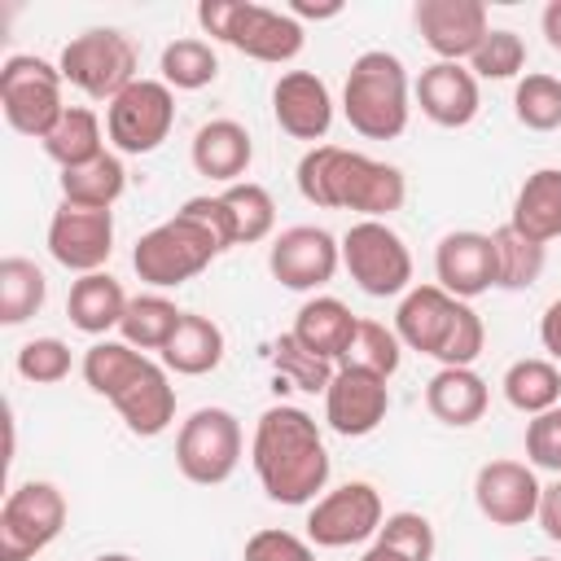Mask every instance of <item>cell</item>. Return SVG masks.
<instances>
[{
  "label": "cell",
  "instance_id": "6da1fadb",
  "mask_svg": "<svg viewBox=\"0 0 561 561\" xmlns=\"http://www.w3.org/2000/svg\"><path fill=\"white\" fill-rule=\"evenodd\" d=\"M250 465H254L263 495L272 504H285V508L316 504L324 495L329 469H333L316 416L294 408V403H272L254 421Z\"/></svg>",
  "mask_w": 561,
  "mask_h": 561
},
{
  "label": "cell",
  "instance_id": "7a4b0ae2",
  "mask_svg": "<svg viewBox=\"0 0 561 561\" xmlns=\"http://www.w3.org/2000/svg\"><path fill=\"white\" fill-rule=\"evenodd\" d=\"M232 245L237 241H232V224H228L224 197L206 193V197H188L171 219L153 224L136 241L131 267L153 289H180L184 280L202 276Z\"/></svg>",
  "mask_w": 561,
  "mask_h": 561
},
{
  "label": "cell",
  "instance_id": "3957f363",
  "mask_svg": "<svg viewBox=\"0 0 561 561\" xmlns=\"http://www.w3.org/2000/svg\"><path fill=\"white\" fill-rule=\"evenodd\" d=\"M294 184L302 202L320 210H355L364 219H390L408 202V180L399 167L342 145H311L298 158Z\"/></svg>",
  "mask_w": 561,
  "mask_h": 561
},
{
  "label": "cell",
  "instance_id": "277c9868",
  "mask_svg": "<svg viewBox=\"0 0 561 561\" xmlns=\"http://www.w3.org/2000/svg\"><path fill=\"white\" fill-rule=\"evenodd\" d=\"M83 381L114 403V412L123 416V425L136 434V438H158L171 430L175 421V386L167 377V368L158 359H149L145 351L127 346L123 337L110 342H92L83 351V364H79Z\"/></svg>",
  "mask_w": 561,
  "mask_h": 561
},
{
  "label": "cell",
  "instance_id": "5b68a950",
  "mask_svg": "<svg viewBox=\"0 0 561 561\" xmlns=\"http://www.w3.org/2000/svg\"><path fill=\"white\" fill-rule=\"evenodd\" d=\"M394 333H399V342L408 351L430 355L443 368H473V359L486 346L482 316L465 298H451L438 285H412L399 298Z\"/></svg>",
  "mask_w": 561,
  "mask_h": 561
},
{
  "label": "cell",
  "instance_id": "8992f818",
  "mask_svg": "<svg viewBox=\"0 0 561 561\" xmlns=\"http://www.w3.org/2000/svg\"><path fill=\"white\" fill-rule=\"evenodd\" d=\"M342 114L351 123L355 136L364 140H394L408 131V114H412V83H408V66L386 53V48H368L351 61L346 83H342Z\"/></svg>",
  "mask_w": 561,
  "mask_h": 561
},
{
  "label": "cell",
  "instance_id": "52a82bcc",
  "mask_svg": "<svg viewBox=\"0 0 561 561\" xmlns=\"http://www.w3.org/2000/svg\"><path fill=\"white\" fill-rule=\"evenodd\" d=\"M197 22L210 39L237 48L241 57L267 61V66L294 61L307 44V31L298 18H289V9H267L250 0H202Z\"/></svg>",
  "mask_w": 561,
  "mask_h": 561
},
{
  "label": "cell",
  "instance_id": "ba28073f",
  "mask_svg": "<svg viewBox=\"0 0 561 561\" xmlns=\"http://www.w3.org/2000/svg\"><path fill=\"white\" fill-rule=\"evenodd\" d=\"M342 267L368 298H403L412 289V250L386 219H355L342 237Z\"/></svg>",
  "mask_w": 561,
  "mask_h": 561
},
{
  "label": "cell",
  "instance_id": "9c48e42d",
  "mask_svg": "<svg viewBox=\"0 0 561 561\" xmlns=\"http://www.w3.org/2000/svg\"><path fill=\"white\" fill-rule=\"evenodd\" d=\"M136 66H140L136 44L114 26L79 31L57 57L61 79L70 88H79L83 96H92V101H114L123 88H131L140 79Z\"/></svg>",
  "mask_w": 561,
  "mask_h": 561
},
{
  "label": "cell",
  "instance_id": "30bf717a",
  "mask_svg": "<svg viewBox=\"0 0 561 561\" xmlns=\"http://www.w3.org/2000/svg\"><path fill=\"white\" fill-rule=\"evenodd\" d=\"M61 70L35 53H13L0 66V110L18 136L44 140L57 118L66 114L61 105Z\"/></svg>",
  "mask_w": 561,
  "mask_h": 561
},
{
  "label": "cell",
  "instance_id": "8fae6325",
  "mask_svg": "<svg viewBox=\"0 0 561 561\" xmlns=\"http://www.w3.org/2000/svg\"><path fill=\"white\" fill-rule=\"evenodd\" d=\"M241 421L228 408H197L188 421H180L175 434V469L193 486H219L241 465Z\"/></svg>",
  "mask_w": 561,
  "mask_h": 561
},
{
  "label": "cell",
  "instance_id": "7c38bea8",
  "mask_svg": "<svg viewBox=\"0 0 561 561\" xmlns=\"http://www.w3.org/2000/svg\"><path fill=\"white\" fill-rule=\"evenodd\" d=\"M66 495L44 482H18L0 504V561H31L66 530Z\"/></svg>",
  "mask_w": 561,
  "mask_h": 561
},
{
  "label": "cell",
  "instance_id": "4fadbf2b",
  "mask_svg": "<svg viewBox=\"0 0 561 561\" xmlns=\"http://www.w3.org/2000/svg\"><path fill=\"white\" fill-rule=\"evenodd\" d=\"M175 127V92L162 79H136L105 105V136L118 153H153Z\"/></svg>",
  "mask_w": 561,
  "mask_h": 561
},
{
  "label": "cell",
  "instance_id": "5bb4252c",
  "mask_svg": "<svg viewBox=\"0 0 561 561\" xmlns=\"http://www.w3.org/2000/svg\"><path fill=\"white\" fill-rule=\"evenodd\" d=\"M381 522H386L381 491L373 482H342L307 508V539L316 548H351L377 539Z\"/></svg>",
  "mask_w": 561,
  "mask_h": 561
},
{
  "label": "cell",
  "instance_id": "9a60e30c",
  "mask_svg": "<svg viewBox=\"0 0 561 561\" xmlns=\"http://www.w3.org/2000/svg\"><path fill=\"white\" fill-rule=\"evenodd\" d=\"M342 267V245L329 228H316V224H294L285 228L272 250H267V272L276 285L294 289V294H311V289H324Z\"/></svg>",
  "mask_w": 561,
  "mask_h": 561
},
{
  "label": "cell",
  "instance_id": "2e32d148",
  "mask_svg": "<svg viewBox=\"0 0 561 561\" xmlns=\"http://www.w3.org/2000/svg\"><path fill=\"white\" fill-rule=\"evenodd\" d=\"M48 254L66 272H101L114 254V210H83L61 202L48 219Z\"/></svg>",
  "mask_w": 561,
  "mask_h": 561
},
{
  "label": "cell",
  "instance_id": "e0dca14e",
  "mask_svg": "<svg viewBox=\"0 0 561 561\" xmlns=\"http://www.w3.org/2000/svg\"><path fill=\"white\" fill-rule=\"evenodd\" d=\"M390 412V386L386 377L368 368H346L337 364L329 390H324V421L342 438H364L373 434Z\"/></svg>",
  "mask_w": 561,
  "mask_h": 561
},
{
  "label": "cell",
  "instance_id": "ac0fdd59",
  "mask_svg": "<svg viewBox=\"0 0 561 561\" xmlns=\"http://www.w3.org/2000/svg\"><path fill=\"white\" fill-rule=\"evenodd\" d=\"M539 478L526 460H486L473 473V504L491 526H526L539 513Z\"/></svg>",
  "mask_w": 561,
  "mask_h": 561
},
{
  "label": "cell",
  "instance_id": "d6986e66",
  "mask_svg": "<svg viewBox=\"0 0 561 561\" xmlns=\"http://www.w3.org/2000/svg\"><path fill=\"white\" fill-rule=\"evenodd\" d=\"M412 22H416L425 48L438 61L473 57L478 44L491 31V18H486V4L482 0H416Z\"/></svg>",
  "mask_w": 561,
  "mask_h": 561
},
{
  "label": "cell",
  "instance_id": "ffe728a7",
  "mask_svg": "<svg viewBox=\"0 0 561 561\" xmlns=\"http://www.w3.org/2000/svg\"><path fill=\"white\" fill-rule=\"evenodd\" d=\"M272 118L289 140H324L333 127L329 83L311 70H285L272 88Z\"/></svg>",
  "mask_w": 561,
  "mask_h": 561
},
{
  "label": "cell",
  "instance_id": "44dd1931",
  "mask_svg": "<svg viewBox=\"0 0 561 561\" xmlns=\"http://www.w3.org/2000/svg\"><path fill=\"white\" fill-rule=\"evenodd\" d=\"M434 285L447 289L451 298L473 302L478 294H486L495 285V245L491 232H447L434 250Z\"/></svg>",
  "mask_w": 561,
  "mask_h": 561
},
{
  "label": "cell",
  "instance_id": "7402d4cb",
  "mask_svg": "<svg viewBox=\"0 0 561 561\" xmlns=\"http://www.w3.org/2000/svg\"><path fill=\"white\" fill-rule=\"evenodd\" d=\"M412 96L421 105V114L438 127H469L482 110V92L469 66L460 61H434L421 70V79L412 83Z\"/></svg>",
  "mask_w": 561,
  "mask_h": 561
},
{
  "label": "cell",
  "instance_id": "603a6c76",
  "mask_svg": "<svg viewBox=\"0 0 561 561\" xmlns=\"http://www.w3.org/2000/svg\"><path fill=\"white\" fill-rule=\"evenodd\" d=\"M188 158H193V171L197 175H206V180H215V184L228 188V184H241V175L250 171L254 140H250V131L237 118H210V123H202L193 131Z\"/></svg>",
  "mask_w": 561,
  "mask_h": 561
},
{
  "label": "cell",
  "instance_id": "cb8c5ba5",
  "mask_svg": "<svg viewBox=\"0 0 561 561\" xmlns=\"http://www.w3.org/2000/svg\"><path fill=\"white\" fill-rule=\"evenodd\" d=\"M355 329H359V316H355L342 298L320 294V298H307V302L298 307V316H294V329H289V333H294L311 355H320V359L337 364V359L346 355V346H351Z\"/></svg>",
  "mask_w": 561,
  "mask_h": 561
},
{
  "label": "cell",
  "instance_id": "d4e9b609",
  "mask_svg": "<svg viewBox=\"0 0 561 561\" xmlns=\"http://www.w3.org/2000/svg\"><path fill=\"white\" fill-rule=\"evenodd\" d=\"M224 329L210 320V316H197V311H184L171 342L158 351L162 355V368L175 373V377H206L224 364Z\"/></svg>",
  "mask_w": 561,
  "mask_h": 561
},
{
  "label": "cell",
  "instance_id": "484cf974",
  "mask_svg": "<svg viewBox=\"0 0 561 561\" xmlns=\"http://www.w3.org/2000/svg\"><path fill=\"white\" fill-rule=\"evenodd\" d=\"M491 390L473 368H438L425 386V408L434 421L451 425V430H469L486 416Z\"/></svg>",
  "mask_w": 561,
  "mask_h": 561
},
{
  "label": "cell",
  "instance_id": "4316f807",
  "mask_svg": "<svg viewBox=\"0 0 561 561\" xmlns=\"http://www.w3.org/2000/svg\"><path fill=\"white\" fill-rule=\"evenodd\" d=\"M508 228L539 245L561 237V167H539L526 175V184L513 197Z\"/></svg>",
  "mask_w": 561,
  "mask_h": 561
},
{
  "label": "cell",
  "instance_id": "83f0119b",
  "mask_svg": "<svg viewBox=\"0 0 561 561\" xmlns=\"http://www.w3.org/2000/svg\"><path fill=\"white\" fill-rule=\"evenodd\" d=\"M127 302H131V298L123 294V285H118L110 272H88V276H79V280L70 285V294H66V316H70V324H75L79 333L105 337L110 329L123 324Z\"/></svg>",
  "mask_w": 561,
  "mask_h": 561
},
{
  "label": "cell",
  "instance_id": "f1b7e54d",
  "mask_svg": "<svg viewBox=\"0 0 561 561\" xmlns=\"http://www.w3.org/2000/svg\"><path fill=\"white\" fill-rule=\"evenodd\" d=\"M57 184H61V202L83 206V210H110L123 197V188H127V167H123L118 153L105 149L101 158L61 171Z\"/></svg>",
  "mask_w": 561,
  "mask_h": 561
},
{
  "label": "cell",
  "instance_id": "f546056e",
  "mask_svg": "<svg viewBox=\"0 0 561 561\" xmlns=\"http://www.w3.org/2000/svg\"><path fill=\"white\" fill-rule=\"evenodd\" d=\"M39 145H44V153H48L61 171H70V167H83V162H92V158L105 153V131H101L96 110H88V105H66V114L57 118V127H53Z\"/></svg>",
  "mask_w": 561,
  "mask_h": 561
},
{
  "label": "cell",
  "instance_id": "4dcf8cb0",
  "mask_svg": "<svg viewBox=\"0 0 561 561\" xmlns=\"http://www.w3.org/2000/svg\"><path fill=\"white\" fill-rule=\"evenodd\" d=\"M500 386H504L508 408H517L526 416H539L561 403V368L552 359H513L504 368Z\"/></svg>",
  "mask_w": 561,
  "mask_h": 561
},
{
  "label": "cell",
  "instance_id": "1f68e13d",
  "mask_svg": "<svg viewBox=\"0 0 561 561\" xmlns=\"http://www.w3.org/2000/svg\"><path fill=\"white\" fill-rule=\"evenodd\" d=\"M158 70H162V83L171 92H202L219 79V57L206 39L197 35H184V39H171L158 57Z\"/></svg>",
  "mask_w": 561,
  "mask_h": 561
},
{
  "label": "cell",
  "instance_id": "d6a6232c",
  "mask_svg": "<svg viewBox=\"0 0 561 561\" xmlns=\"http://www.w3.org/2000/svg\"><path fill=\"white\" fill-rule=\"evenodd\" d=\"M48 298V280L44 272L22 259V254H9L0 259V324H26Z\"/></svg>",
  "mask_w": 561,
  "mask_h": 561
},
{
  "label": "cell",
  "instance_id": "836d02e7",
  "mask_svg": "<svg viewBox=\"0 0 561 561\" xmlns=\"http://www.w3.org/2000/svg\"><path fill=\"white\" fill-rule=\"evenodd\" d=\"M224 210H228V224H232V241L237 245H254V241H267L272 228H276V202L263 184L254 180H241V184H228L224 193Z\"/></svg>",
  "mask_w": 561,
  "mask_h": 561
},
{
  "label": "cell",
  "instance_id": "e575fe53",
  "mask_svg": "<svg viewBox=\"0 0 561 561\" xmlns=\"http://www.w3.org/2000/svg\"><path fill=\"white\" fill-rule=\"evenodd\" d=\"M491 245H495V285L500 289H530L548 267V245L513 232L508 224H500L491 232Z\"/></svg>",
  "mask_w": 561,
  "mask_h": 561
},
{
  "label": "cell",
  "instance_id": "d590c367",
  "mask_svg": "<svg viewBox=\"0 0 561 561\" xmlns=\"http://www.w3.org/2000/svg\"><path fill=\"white\" fill-rule=\"evenodd\" d=\"M180 316H184V311H180L171 298H162V294H136V298L127 302V311H123L118 333H123V342L136 346V351H162V346L171 342Z\"/></svg>",
  "mask_w": 561,
  "mask_h": 561
},
{
  "label": "cell",
  "instance_id": "8d00e7d4",
  "mask_svg": "<svg viewBox=\"0 0 561 561\" xmlns=\"http://www.w3.org/2000/svg\"><path fill=\"white\" fill-rule=\"evenodd\" d=\"M272 368H276V377H280L285 386H294V390H302V394H324L329 381H333V373H337V364L311 355L294 333H280V337L272 342Z\"/></svg>",
  "mask_w": 561,
  "mask_h": 561
},
{
  "label": "cell",
  "instance_id": "74e56055",
  "mask_svg": "<svg viewBox=\"0 0 561 561\" xmlns=\"http://www.w3.org/2000/svg\"><path fill=\"white\" fill-rule=\"evenodd\" d=\"M337 364H346V368H368V373H377V377L390 381V377L399 373V364H403V342H399V333L386 329L381 320H359V329H355V337H351V346H346V355H342Z\"/></svg>",
  "mask_w": 561,
  "mask_h": 561
},
{
  "label": "cell",
  "instance_id": "f35d334b",
  "mask_svg": "<svg viewBox=\"0 0 561 561\" xmlns=\"http://www.w3.org/2000/svg\"><path fill=\"white\" fill-rule=\"evenodd\" d=\"M513 114L526 131H557L561 127V79L557 75H522L513 88Z\"/></svg>",
  "mask_w": 561,
  "mask_h": 561
},
{
  "label": "cell",
  "instance_id": "ab89813d",
  "mask_svg": "<svg viewBox=\"0 0 561 561\" xmlns=\"http://www.w3.org/2000/svg\"><path fill=\"white\" fill-rule=\"evenodd\" d=\"M522 66H526V39L508 26H491L478 53L469 57L473 79H517Z\"/></svg>",
  "mask_w": 561,
  "mask_h": 561
},
{
  "label": "cell",
  "instance_id": "60d3db41",
  "mask_svg": "<svg viewBox=\"0 0 561 561\" xmlns=\"http://www.w3.org/2000/svg\"><path fill=\"white\" fill-rule=\"evenodd\" d=\"M377 543L394 548V552L408 557V561H434V548H438L430 517H425V513H412V508L390 513V517L381 522V530H377Z\"/></svg>",
  "mask_w": 561,
  "mask_h": 561
},
{
  "label": "cell",
  "instance_id": "b9f144b4",
  "mask_svg": "<svg viewBox=\"0 0 561 561\" xmlns=\"http://www.w3.org/2000/svg\"><path fill=\"white\" fill-rule=\"evenodd\" d=\"M18 377L31 386H57L70 377V346L61 337H31L18 351Z\"/></svg>",
  "mask_w": 561,
  "mask_h": 561
},
{
  "label": "cell",
  "instance_id": "7bdbcfd3",
  "mask_svg": "<svg viewBox=\"0 0 561 561\" xmlns=\"http://www.w3.org/2000/svg\"><path fill=\"white\" fill-rule=\"evenodd\" d=\"M526 465L561 478V403L526 421Z\"/></svg>",
  "mask_w": 561,
  "mask_h": 561
},
{
  "label": "cell",
  "instance_id": "ee69618b",
  "mask_svg": "<svg viewBox=\"0 0 561 561\" xmlns=\"http://www.w3.org/2000/svg\"><path fill=\"white\" fill-rule=\"evenodd\" d=\"M241 561H316V543L294 535V530H280V526H263L245 539L241 548Z\"/></svg>",
  "mask_w": 561,
  "mask_h": 561
},
{
  "label": "cell",
  "instance_id": "f6af8a7d",
  "mask_svg": "<svg viewBox=\"0 0 561 561\" xmlns=\"http://www.w3.org/2000/svg\"><path fill=\"white\" fill-rule=\"evenodd\" d=\"M535 522H539V530H543V535H548L552 543H561V478L543 486V495H539V513H535Z\"/></svg>",
  "mask_w": 561,
  "mask_h": 561
},
{
  "label": "cell",
  "instance_id": "bcb514c9",
  "mask_svg": "<svg viewBox=\"0 0 561 561\" xmlns=\"http://www.w3.org/2000/svg\"><path fill=\"white\" fill-rule=\"evenodd\" d=\"M539 342H543L548 359L561 364V298L543 307V316H539Z\"/></svg>",
  "mask_w": 561,
  "mask_h": 561
},
{
  "label": "cell",
  "instance_id": "7dc6e473",
  "mask_svg": "<svg viewBox=\"0 0 561 561\" xmlns=\"http://www.w3.org/2000/svg\"><path fill=\"white\" fill-rule=\"evenodd\" d=\"M342 13V0H324V4H316V0H289V18H307V22H324V18H337Z\"/></svg>",
  "mask_w": 561,
  "mask_h": 561
},
{
  "label": "cell",
  "instance_id": "c3c4849f",
  "mask_svg": "<svg viewBox=\"0 0 561 561\" xmlns=\"http://www.w3.org/2000/svg\"><path fill=\"white\" fill-rule=\"evenodd\" d=\"M539 31H543L548 48L561 53V0H548V4H543V13H539Z\"/></svg>",
  "mask_w": 561,
  "mask_h": 561
},
{
  "label": "cell",
  "instance_id": "681fc988",
  "mask_svg": "<svg viewBox=\"0 0 561 561\" xmlns=\"http://www.w3.org/2000/svg\"><path fill=\"white\" fill-rule=\"evenodd\" d=\"M359 561H408V557H399L394 548H386V543H377V539H373V543L364 548V557H359Z\"/></svg>",
  "mask_w": 561,
  "mask_h": 561
},
{
  "label": "cell",
  "instance_id": "f907efd6",
  "mask_svg": "<svg viewBox=\"0 0 561 561\" xmlns=\"http://www.w3.org/2000/svg\"><path fill=\"white\" fill-rule=\"evenodd\" d=\"M92 561H136L131 552H101V557H92Z\"/></svg>",
  "mask_w": 561,
  "mask_h": 561
},
{
  "label": "cell",
  "instance_id": "816d5d0a",
  "mask_svg": "<svg viewBox=\"0 0 561 561\" xmlns=\"http://www.w3.org/2000/svg\"><path fill=\"white\" fill-rule=\"evenodd\" d=\"M530 561H557V557H530Z\"/></svg>",
  "mask_w": 561,
  "mask_h": 561
}]
</instances>
